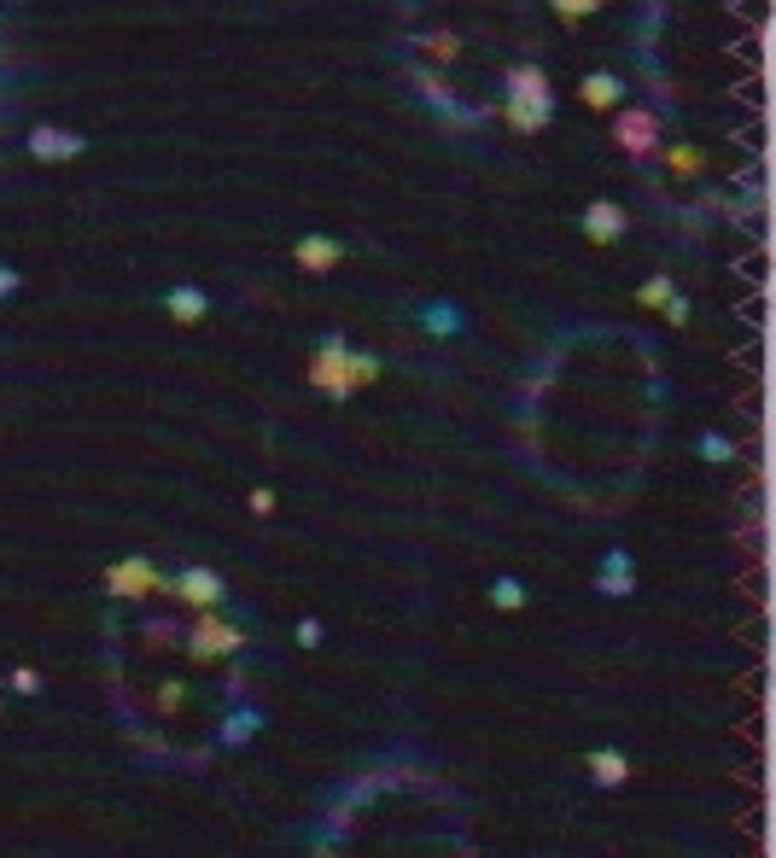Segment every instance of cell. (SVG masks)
Masks as SVG:
<instances>
[{
  "label": "cell",
  "instance_id": "6",
  "mask_svg": "<svg viewBox=\"0 0 776 858\" xmlns=\"http://www.w3.org/2000/svg\"><path fill=\"white\" fill-rule=\"evenodd\" d=\"M508 99H531V106H555V82H549L543 65H531V59H520V65H508Z\"/></svg>",
  "mask_w": 776,
  "mask_h": 858
},
{
  "label": "cell",
  "instance_id": "23",
  "mask_svg": "<svg viewBox=\"0 0 776 858\" xmlns=\"http://www.w3.org/2000/svg\"><path fill=\"white\" fill-rule=\"evenodd\" d=\"M12 689H24V695H35V689H41V671H30V666H18V671H12Z\"/></svg>",
  "mask_w": 776,
  "mask_h": 858
},
{
  "label": "cell",
  "instance_id": "15",
  "mask_svg": "<svg viewBox=\"0 0 776 858\" xmlns=\"http://www.w3.org/2000/svg\"><path fill=\"white\" fill-rule=\"evenodd\" d=\"M671 298H678V280H671V275H648L637 286V304H648V310H666Z\"/></svg>",
  "mask_w": 776,
  "mask_h": 858
},
{
  "label": "cell",
  "instance_id": "17",
  "mask_svg": "<svg viewBox=\"0 0 776 858\" xmlns=\"http://www.w3.org/2000/svg\"><path fill=\"white\" fill-rule=\"evenodd\" d=\"M549 7H555L561 24H589V18H596L607 0H549Z\"/></svg>",
  "mask_w": 776,
  "mask_h": 858
},
{
  "label": "cell",
  "instance_id": "11",
  "mask_svg": "<svg viewBox=\"0 0 776 858\" xmlns=\"http://www.w3.org/2000/svg\"><path fill=\"white\" fill-rule=\"evenodd\" d=\"M163 310H170V321H181V327H199L204 316H211V298H204V286H170V293H163Z\"/></svg>",
  "mask_w": 776,
  "mask_h": 858
},
{
  "label": "cell",
  "instance_id": "16",
  "mask_svg": "<svg viewBox=\"0 0 776 858\" xmlns=\"http://www.w3.org/2000/svg\"><path fill=\"white\" fill-rule=\"evenodd\" d=\"M421 47L433 53L438 65H449V59H461V35H456V30H426V35H421Z\"/></svg>",
  "mask_w": 776,
  "mask_h": 858
},
{
  "label": "cell",
  "instance_id": "22",
  "mask_svg": "<svg viewBox=\"0 0 776 858\" xmlns=\"http://www.w3.org/2000/svg\"><path fill=\"white\" fill-rule=\"evenodd\" d=\"M701 456H706V462H730V438L706 433V438H701Z\"/></svg>",
  "mask_w": 776,
  "mask_h": 858
},
{
  "label": "cell",
  "instance_id": "5",
  "mask_svg": "<svg viewBox=\"0 0 776 858\" xmlns=\"http://www.w3.org/2000/svg\"><path fill=\"white\" fill-rule=\"evenodd\" d=\"M170 590V596L188 607V613H204V607H222V596H228V590H222V579L211 566H181L176 572V584H163Z\"/></svg>",
  "mask_w": 776,
  "mask_h": 858
},
{
  "label": "cell",
  "instance_id": "26",
  "mask_svg": "<svg viewBox=\"0 0 776 858\" xmlns=\"http://www.w3.org/2000/svg\"><path fill=\"white\" fill-rule=\"evenodd\" d=\"M666 321H671V327H683V321H689V304H683V298H671V304H666Z\"/></svg>",
  "mask_w": 776,
  "mask_h": 858
},
{
  "label": "cell",
  "instance_id": "12",
  "mask_svg": "<svg viewBox=\"0 0 776 858\" xmlns=\"http://www.w3.org/2000/svg\"><path fill=\"white\" fill-rule=\"evenodd\" d=\"M502 123L514 135H543L555 123V106H531V99H502Z\"/></svg>",
  "mask_w": 776,
  "mask_h": 858
},
{
  "label": "cell",
  "instance_id": "2",
  "mask_svg": "<svg viewBox=\"0 0 776 858\" xmlns=\"http://www.w3.org/2000/svg\"><path fill=\"white\" fill-rule=\"evenodd\" d=\"M310 385H316L321 398H333V403L357 398L351 392V339H344V333H327L321 339V351L310 357Z\"/></svg>",
  "mask_w": 776,
  "mask_h": 858
},
{
  "label": "cell",
  "instance_id": "20",
  "mask_svg": "<svg viewBox=\"0 0 776 858\" xmlns=\"http://www.w3.org/2000/svg\"><path fill=\"white\" fill-rule=\"evenodd\" d=\"M490 602H497V607H525V584L497 579V584H490Z\"/></svg>",
  "mask_w": 776,
  "mask_h": 858
},
{
  "label": "cell",
  "instance_id": "18",
  "mask_svg": "<svg viewBox=\"0 0 776 858\" xmlns=\"http://www.w3.org/2000/svg\"><path fill=\"white\" fill-rule=\"evenodd\" d=\"M660 152H666V170L671 176H701L706 170V158L694 152V147H660Z\"/></svg>",
  "mask_w": 776,
  "mask_h": 858
},
{
  "label": "cell",
  "instance_id": "27",
  "mask_svg": "<svg viewBox=\"0 0 776 858\" xmlns=\"http://www.w3.org/2000/svg\"><path fill=\"white\" fill-rule=\"evenodd\" d=\"M18 293V269H7V263H0V298H12Z\"/></svg>",
  "mask_w": 776,
  "mask_h": 858
},
{
  "label": "cell",
  "instance_id": "24",
  "mask_svg": "<svg viewBox=\"0 0 776 858\" xmlns=\"http://www.w3.org/2000/svg\"><path fill=\"white\" fill-rule=\"evenodd\" d=\"M293 637H298V643H304V648H316V643H321V637H327V631H321V625H316V619H304V625H298V631H293Z\"/></svg>",
  "mask_w": 776,
  "mask_h": 858
},
{
  "label": "cell",
  "instance_id": "14",
  "mask_svg": "<svg viewBox=\"0 0 776 858\" xmlns=\"http://www.w3.org/2000/svg\"><path fill=\"white\" fill-rule=\"evenodd\" d=\"M596 590H602V596H630V590H637V579H630V561H625V555H607V572L596 579Z\"/></svg>",
  "mask_w": 776,
  "mask_h": 858
},
{
  "label": "cell",
  "instance_id": "7",
  "mask_svg": "<svg viewBox=\"0 0 776 858\" xmlns=\"http://www.w3.org/2000/svg\"><path fill=\"white\" fill-rule=\"evenodd\" d=\"M30 158H41V163H71V158H82V135L53 129V123H35V129H30Z\"/></svg>",
  "mask_w": 776,
  "mask_h": 858
},
{
  "label": "cell",
  "instance_id": "1",
  "mask_svg": "<svg viewBox=\"0 0 776 858\" xmlns=\"http://www.w3.org/2000/svg\"><path fill=\"white\" fill-rule=\"evenodd\" d=\"M240 648H245V631H240V625H234L222 607H204V613H193V625H188V660H193V666L234 660Z\"/></svg>",
  "mask_w": 776,
  "mask_h": 858
},
{
  "label": "cell",
  "instance_id": "25",
  "mask_svg": "<svg viewBox=\"0 0 776 858\" xmlns=\"http://www.w3.org/2000/svg\"><path fill=\"white\" fill-rule=\"evenodd\" d=\"M252 508H257V515H275V490L257 485V490H252Z\"/></svg>",
  "mask_w": 776,
  "mask_h": 858
},
{
  "label": "cell",
  "instance_id": "10",
  "mask_svg": "<svg viewBox=\"0 0 776 858\" xmlns=\"http://www.w3.org/2000/svg\"><path fill=\"white\" fill-rule=\"evenodd\" d=\"M578 99L589 112H619V99H625V82L613 76V71H589L584 82H578Z\"/></svg>",
  "mask_w": 776,
  "mask_h": 858
},
{
  "label": "cell",
  "instance_id": "9",
  "mask_svg": "<svg viewBox=\"0 0 776 858\" xmlns=\"http://www.w3.org/2000/svg\"><path fill=\"white\" fill-rule=\"evenodd\" d=\"M293 263H298V269H310V275H327V269H339V263H344V245L327 240V234H304L293 245Z\"/></svg>",
  "mask_w": 776,
  "mask_h": 858
},
{
  "label": "cell",
  "instance_id": "19",
  "mask_svg": "<svg viewBox=\"0 0 776 858\" xmlns=\"http://www.w3.org/2000/svg\"><path fill=\"white\" fill-rule=\"evenodd\" d=\"M380 380V357L374 351H351V392H362V385Z\"/></svg>",
  "mask_w": 776,
  "mask_h": 858
},
{
  "label": "cell",
  "instance_id": "8",
  "mask_svg": "<svg viewBox=\"0 0 776 858\" xmlns=\"http://www.w3.org/2000/svg\"><path fill=\"white\" fill-rule=\"evenodd\" d=\"M578 229L596 240V245H613V240H625V229H630V216H625V204H613V199H596L589 211L578 216Z\"/></svg>",
  "mask_w": 776,
  "mask_h": 858
},
{
  "label": "cell",
  "instance_id": "3",
  "mask_svg": "<svg viewBox=\"0 0 776 858\" xmlns=\"http://www.w3.org/2000/svg\"><path fill=\"white\" fill-rule=\"evenodd\" d=\"M613 147H619L625 158H653V152H660V112L619 106V112H613Z\"/></svg>",
  "mask_w": 776,
  "mask_h": 858
},
{
  "label": "cell",
  "instance_id": "13",
  "mask_svg": "<svg viewBox=\"0 0 776 858\" xmlns=\"http://www.w3.org/2000/svg\"><path fill=\"white\" fill-rule=\"evenodd\" d=\"M589 776H596L602 788H619L625 776H630V760H625L619 748H596V753H589Z\"/></svg>",
  "mask_w": 776,
  "mask_h": 858
},
{
  "label": "cell",
  "instance_id": "21",
  "mask_svg": "<svg viewBox=\"0 0 776 858\" xmlns=\"http://www.w3.org/2000/svg\"><path fill=\"white\" fill-rule=\"evenodd\" d=\"M415 82H421L426 94H433V106H456V94H449V88H444V82H438L433 71H415Z\"/></svg>",
  "mask_w": 776,
  "mask_h": 858
},
{
  "label": "cell",
  "instance_id": "4",
  "mask_svg": "<svg viewBox=\"0 0 776 858\" xmlns=\"http://www.w3.org/2000/svg\"><path fill=\"white\" fill-rule=\"evenodd\" d=\"M106 590H111V596H123V602H147V596H158V590H163V572L147 555H129V561H111L106 566Z\"/></svg>",
  "mask_w": 776,
  "mask_h": 858
}]
</instances>
